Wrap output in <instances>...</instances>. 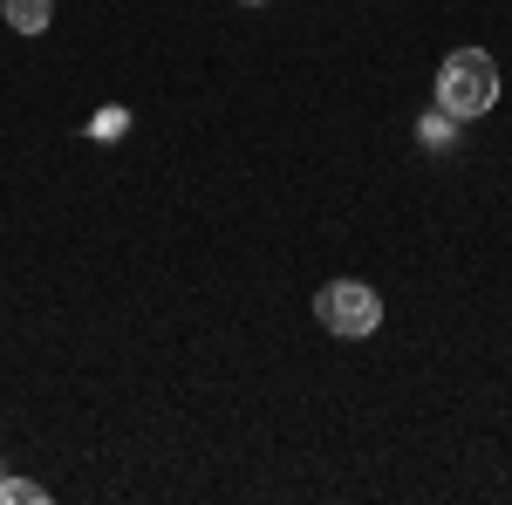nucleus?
<instances>
[{
	"instance_id": "nucleus-2",
	"label": "nucleus",
	"mask_w": 512,
	"mask_h": 505,
	"mask_svg": "<svg viewBox=\"0 0 512 505\" xmlns=\"http://www.w3.org/2000/svg\"><path fill=\"white\" fill-rule=\"evenodd\" d=\"M315 321L328 328V335L362 342V335L383 328V294H376L369 280H328V287L315 294Z\"/></svg>"
},
{
	"instance_id": "nucleus-5",
	"label": "nucleus",
	"mask_w": 512,
	"mask_h": 505,
	"mask_svg": "<svg viewBox=\"0 0 512 505\" xmlns=\"http://www.w3.org/2000/svg\"><path fill=\"white\" fill-rule=\"evenodd\" d=\"M451 123H458V117H444V110H431V117L417 123V137H424V144H451Z\"/></svg>"
},
{
	"instance_id": "nucleus-7",
	"label": "nucleus",
	"mask_w": 512,
	"mask_h": 505,
	"mask_svg": "<svg viewBox=\"0 0 512 505\" xmlns=\"http://www.w3.org/2000/svg\"><path fill=\"white\" fill-rule=\"evenodd\" d=\"M0 478H7V471H0Z\"/></svg>"
},
{
	"instance_id": "nucleus-1",
	"label": "nucleus",
	"mask_w": 512,
	"mask_h": 505,
	"mask_svg": "<svg viewBox=\"0 0 512 505\" xmlns=\"http://www.w3.org/2000/svg\"><path fill=\"white\" fill-rule=\"evenodd\" d=\"M499 103V62L485 48H458L437 69V110L444 117H485Z\"/></svg>"
},
{
	"instance_id": "nucleus-4",
	"label": "nucleus",
	"mask_w": 512,
	"mask_h": 505,
	"mask_svg": "<svg viewBox=\"0 0 512 505\" xmlns=\"http://www.w3.org/2000/svg\"><path fill=\"white\" fill-rule=\"evenodd\" d=\"M48 492L41 485H21V478H0V505H41Z\"/></svg>"
},
{
	"instance_id": "nucleus-3",
	"label": "nucleus",
	"mask_w": 512,
	"mask_h": 505,
	"mask_svg": "<svg viewBox=\"0 0 512 505\" xmlns=\"http://www.w3.org/2000/svg\"><path fill=\"white\" fill-rule=\"evenodd\" d=\"M48 14H55V0H0V21H7L14 35H41Z\"/></svg>"
},
{
	"instance_id": "nucleus-6",
	"label": "nucleus",
	"mask_w": 512,
	"mask_h": 505,
	"mask_svg": "<svg viewBox=\"0 0 512 505\" xmlns=\"http://www.w3.org/2000/svg\"><path fill=\"white\" fill-rule=\"evenodd\" d=\"M96 137H123V110H103L96 117Z\"/></svg>"
}]
</instances>
